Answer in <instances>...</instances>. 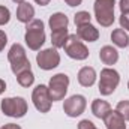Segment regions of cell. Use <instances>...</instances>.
<instances>
[{"label":"cell","mask_w":129,"mask_h":129,"mask_svg":"<svg viewBox=\"0 0 129 129\" xmlns=\"http://www.w3.org/2000/svg\"><path fill=\"white\" fill-rule=\"evenodd\" d=\"M119 23H120V29H123L125 32H129V12H122Z\"/></svg>","instance_id":"24"},{"label":"cell","mask_w":129,"mask_h":129,"mask_svg":"<svg viewBox=\"0 0 129 129\" xmlns=\"http://www.w3.org/2000/svg\"><path fill=\"white\" fill-rule=\"evenodd\" d=\"M68 87H69V77L64 72L53 75L48 83V92H50L51 101L53 102L63 101L68 93Z\"/></svg>","instance_id":"6"},{"label":"cell","mask_w":129,"mask_h":129,"mask_svg":"<svg viewBox=\"0 0 129 129\" xmlns=\"http://www.w3.org/2000/svg\"><path fill=\"white\" fill-rule=\"evenodd\" d=\"M64 3L68 5V6H71V8H75V6H80L81 3H83V0H63Z\"/></svg>","instance_id":"28"},{"label":"cell","mask_w":129,"mask_h":129,"mask_svg":"<svg viewBox=\"0 0 129 129\" xmlns=\"http://www.w3.org/2000/svg\"><path fill=\"white\" fill-rule=\"evenodd\" d=\"M68 24H69V20L63 12H56L48 20V26H50L51 32L60 30V29H68Z\"/></svg>","instance_id":"17"},{"label":"cell","mask_w":129,"mask_h":129,"mask_svg":"<svg viewBox=\"0 0 129 129\" xmlns=\"http://www.w3.org/2000/svg\"><path fill=\"white\" fill-rule=\"evenodd\" d=\"M74 21H75V26L80 27V26H84V24H90L92 21V15L87 12V11H80L74 15Z\"/></svg>","instance_id":"21"},{"label":"cell","mask_w":129,"mask_h":129,"mask_svg":"<svg viewBox=\"0 0 129 129\" xmlns=\"http://www.w3.org/2000/svg\"><path fill=\"white\" fill-rule=\"evenodd\" d=\"M9 21H11V11L6 6L0 5V26H5Z\"/></svg>","instance_id":"23"},{"label":"cell","mask_w":129,"mask_h":129,"mask_svg":"<svg viewBox=\"0 0 129 129\" xmlns=\"http://www.w3.org/2000/svg\"><path fill=\"white\" fill-rule=\"evenodd\" d=\"M114 6H116V0H95V5H93L95 17H96V21L102 27L113 26V23L116 20Z\"/></svg>","instance_id":"3"},{"label":"cell","mask_w":129,"mask_h":129,"mask_svg":"<svg viewBox=\"0 0 129 129\" xmlns=\"http://www.w3.org/2000/svg\"><path fill=\"white\" fill-rule=\"evenodd\" d=\"M116 111H117L126 122H129V101L128 99L120 101V102L116 105Z\"/></svg>","instance_id":"22"},{"label":"cell","mask_w":129,"mask_h":129,"mask_svg":"<svg viewBox=\"0 0 129 129\" xmlns=\"http://www.w3.org/2000/svg\"><path fill=\"white\" fill-rule=\"evenodd\" d=\"M17 81H18V84H20L21 87H30V86H33V83H35V75H33L32 69L18 74V75H17Z\"/></svg>","instance_id":"20"},{"label":"cell","mask_w":129,"mask_h":129,"mask_svg":"<svg viewBox=\"0 0 129 129\" xmlns=\"http://www.w3.org/2000/svg\"><path fill=\"white\" fill-rule=\"evenodd\" d=\"M12 2H14V3H17V5H21V3H24L26 0H12Z\"/></svg>","instance_id":"32"},{"label":"cell","mask_w":129,"mask_h":129,"mask_svg":"<svg viewBox=\"0 0 129 129\" xmlns=\"http://www.w3.org/2000/svg\"><path fill=\"white\" fill-rule=\"evenodd\" d=\"M110 111H111V105L107 101H104V99H95L92 102V113H93V116L96 119L104 120L110 114Z\"/></svg>","instance_id":"16"},{"label":"cell","mask_w":129,"mask_h":129,"mask_svg":"<svg viewBox=\"0 0 129 129\" xmlns=\"http://www.w3.org/2000/svg\"><path fill=\"white\" fill-rule=\"evenodd\" d=\"M2 129H23V128L17 123H6V125L2 126Z\"/></svg>","instance_id":"29"},{"label":"cell","mask_w":129,"mask_h":129,"mask_svg":"<svg viewBox=\"0 0 129 129\" xmlns=\"http://www.w3.org/2000/svg\"><path fill=\"white\" fill-rule=\"evenodd\" d=\"M33 17H35V8H33L30 3L24 2V3L18 5V8H17V20L20 23L29 24L32 20H35Z\"/></svg>","instance_id":"14"},{"label":"cell","mask_w":129,"mask_h":129,"mask_svg":"<svg viewBox=\"0 0 129 129\" xmlns=\"http://www.w3.org/2000/svg\"><path fill=\"white\" fill-rule=\"evenodd\" d=\"M63 48H64L66 56L71 57V59H74V60H86L89 57V54H90L89 50H87V47L84 45V42L75 33L68 36Z\"/></svg>","instance_id":"7"},{"label":"cell","mask_w":129,"mask_h":129,"mask_svg":"<svg viewBox=\"0 0 129 129\" xmlns=\"http://www.w3.org/2000/svg\"><path fill=\"white\" fill-rule=\"evenodd\" d=\"M119 83H120V74L113 68H104L101 71L99 84H98L99 89L98 90L102 96H110V95L114 93Z\"/></svg>","instance_id":"5"},{"label":"cell","mask_w":129,"mask_h":129,"mask_svg":"<svg viewBox=\"0 0 129 129\" xmlns=\"http://www.w3.org/2000/svg\"><path fill=\"white\" fill-rule=\"evenodd\" d=\"M96 71L92 66H84L78 71V83L83 87H92L96 83Z\"/></svg>","instance_id":"11"},{"label":"cell","mask_w":129,"mask_h":129,"mask_svg":"<svg viewBox=\"0 0 129 129\" xmlns=\"http://www.w3.org/2000/svg\"><path fill=\"white\" fill-rule=\"evenodd\" d=\"M104 122L107 129H126V120L116 110H111L110 114L104 119Z\"/></svg>","instance_id":"15"},{"label":"cell","mask_w":129,"mask_h":129,"mask_svg":"<svg viewBox=\"0 0 129 129\" xmlns=\"http://www.w3.org/2000/svg\"><path fill=\"white\" fill-rule=\"evenodd\" d=\"M0 129H2V128H0Z\"/></svg>","instance_id":"34"},{"label":"cell","mask_w":129,"mask_h":129,"mask_svg":"<svg viewBox=\"0 0 129 129\" xmlns=\"http://www.w3.org/2000/svg\"><path fill=\"white\" fill-rule=\"evenodd\" d=\"M119 6H120L122 12H129V0H120Z\"/></svg>","instance_id":"27"},{"label":"cell","mask_w":129,"mask_h":129,"mask_svg":"<svg viewBox=\"0 0 129 129\" xmlns=\"http://www.w3.org/2000/svg\"><path fill=\"white\" fill-rule=\"evenodd\" d=\"M6 44H8V35L3 32V30H0V53L5 50Z\"/></svg>","instance_id":"26"},{"label":"cell","mask_w":129,"mask_h":129,"mask_svg":"<svg viewBox=\"0 0 129 129\" xmlns=\"http://www.w3.org/2000/svg\"><path fill=\"white\" fill-rule=\"evenodd\" d=\"M36 63L39 66V69H42V71L56 69L60 64V53L54 47L45 48L36 54Z\"/></svg>","instance_id":"8"},{"label":"cell","mask_w":129,"mask_h":129,"mask_svg":"<svg viewBox=\"0 0 129 129\" xmlns=\"http://www.w3.org/2000/svg\"><path fill=\"white\" fill-rule=\"evenodd\" d=\"M5 90H6V83H5V80L0 78V95H2Z\"/></svg>","instance_id":"30"},{"label":"cell","mask_w":129,"mask_h":129,"mask_svg":"<svg viewBox=\"0 0 129 129\" xmlns=\"http://www.w3.org/2000/svg\"><path fill=\"white\" fill-rule=\"evenodd\" d=\"M35 2H36V3H38L39 6H47V5H48V3H50L51 0H35Z\"/></svg>","instance_id":"31"},{"label":"cell","mask_w":129,"mask_h":129,"mask_svg":"<svg viewBox=\"0 0 129 129\" xmlns=\"http://www.w3.org/2000/svg\"><path fill=\"white\" fill-rule=\"evenodd\" d=\"M81 41L84 42H95L99 39V30L93 24H84L77 27V33H75Z\"/></svg>","instance_id":"12"},{"label":"cell","mask_w":129,"mask_h":129,"mask_svg":"<svg viewBox=\"0 0 129 129\" xmlns=\"http://www.w3.org/2000/svg\"><path fill=\"white\" fill-rule=\"evenodd\" d=\"M78 129H98V128L93 122H90L89 119H84L78 123Z\"/></svg>","instance_id":"25"},{"label":"cell","mask_w":129,"mask_h":129,"mask_svg":"<svg viewBox=\"0 0 129 129\" xmlns=\"http://www.w3.org/2000/svg\"><path fill=\"white\" fill-rule=\"evenodd\" d=\"M8 60L11 63V71L15 75H18V74H21L24 71L32 69V64H30L29 59H27L26 50H24V47L21 44H17L15 42L9 48V51H8Z\"/></svg>","instance_id":"2"},{"label":"cell","mask_w":129,"mask_h":129,"mask_svg":"<svg viewBox=\"0 0 129 129\" xmlns=\"http://www.w3.org/2000/svg\"><path fill=\"white\" fill-rule=\"evenodd\" d=\"M45 27L42 20H32L29 24H26V35L24 41L26 45L32 51H39L41 47L45 44Z\"/></svg>","instance_id":"1"},{"label":"cell","mask_w":129,"mask_h":129,"mask_svg":"<svg viewBox=\"0 0 129 129\" xmlns=\"http://www.w3.org/2000/svg\"><path fill=\"white\" fill-rule=\"evenodd\" d=\"M128 89H129V81H128Z\"/></svg>","instance_id":"33"},{"label":"cell","mask_w":129,"mask_h":129,"mask_svg":"<svg viewBox=\"0 0 129 129\" xmlns=\"http://www.w3.org/2000/svg\"><path fill=\"white\" fill-rule=\"evenodd\" d=\"M32 102L35 105V108L45 114L51 110V96H50V92H48V86H44V84H39L33 89V93H32Z\"/></svg>","instance_id":"9"},{"label":"cell","mask_w":129,"mask_h":129,"mask_svg":"<svg viewBox=\"0 0 129 129\" xmlns=\"http://www.w3.org/2000/svg\"><path fill=\"white\" fill-rule=\"evenodd\" d=\"M111 41L119 48H126L129 45V35L123 29H116L111 33Z\"/></svg>","instance_id":"18"},{"label":"cell","mask_w":129,"mask_h":129,"mask_svg":"<svg viewBox=\"0 0 129 129\" xmlns=\"http://www.w3.org/2000/svg\"><path fill=\"white\" fill-rule=\"evenodd\" d=\"M2 113L12 119H21L27 114V101L21 96L5 98L0 104Z\"/></svg>","instance_id":"4"},{"label":"cell","mask_w":129,"mask_h":129,"mask_svg":"<svg viewBox=\"0 0 129 129\" xmlns=\"http://www.w3.org/2000/svg\"><path fill=\"white\" fill-rule=\"evenodd\" d=\"M69 33H68V29H60V30H54L51 32V42H53V47L54 48H63L64 42L68 39Z\"/></svg>","instance_id":"19"},{"label":"cell","mask_w":129,"mask_h":129,"mask_svg":"<svg viewBox=\"0 0 129 129\" xmlns=\"http://www.w3.org/2000/svg\"><path fill=\"white\" fill-rule=\"evenodd\" d=\"M99 59H101L102 63L107 64V66L116 64L119 62V51L114 47H111V45H105L99 51Z\"/></svg>","instance_id":"13"},{"label":"cell","mask_w":129,"mask_h":129,"mask_svg":"<svg viewBox=\"0 0 129 129\" xmlns=\"http://www.w3.org/2000/svg\"><path fill=\"white\" fill-rule=\"evenodd\" d=\"M87 107V101L83 95H74V96L64 99L63 102V111L68 117H78L84 113Z\"/></svg>","instance_id":"10"}]
</instances>
